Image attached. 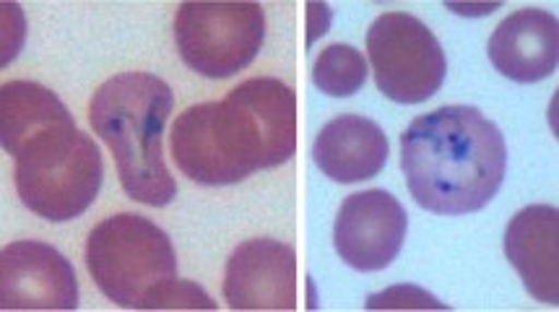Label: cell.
Listing matches in <instances>:
<instances>
[{"instance_id": "cell-1", "label": "cell", "mask_w": 559, "mask_h": 312, "mask_svg": "<svg viewBox=\"0 0 559 312\" xmlns=\"http://www.w3.org/2000/svg\"><path fill=\"white\" fill-rule=\"evenodd\" d=\"M297 152V94L278 79H250L222 101L188 107L173 125V156L198 185H235Z\"/></svg>"}, {"instance_id": "cell-2", "label": "cell", "mask_w": 559, "mask_h": 312, "mask_svg": "<svg viewBox=\"0 0 559 312\" xmlns=\"http://www.w3.org/2000/svg\"><path fill=\"white\" fill-rule=\"evenodd\" d=\"M401 167L414 201L440 216L476 214L508 172L500 128L476 107H440L401 135Z\"/></svg>"}, {"instance_id": "cell-3", "label": "cell", "mask_w": 559, "mask_h": 312, "mask_svg": "<svg viewBox=\"0 0 559 312\" xmlns=\"http://www.w3.org/2000/svg\"><path fill=\"white\" fill-rule=\"evenodd\" d=\"M173 107L175 94L167 81L141 71L107 79L88 101V120L110 146L122 190L154 208L167 206L177 195L162 146Z\"/></svg>"}, {"instance_id": "cell-4", "label": "cell", "mask_w": 559, "mask_h": 312, "mask_svg": "<svg viewBox=\"0 0 559 312\" xmlns=\"http://www.w3.org/2000/svg\"><path fill=\"white\" fill-rule=\"evenodd\" d=\"M102 154L73 120L47 128L16 154L19 199L47 221L76 219L97 201Z\"/></svg>"}, {"instance_id": "cell-5", "label": "cell", "mask_w": 559, "mask_h": 312, "mask_svg": "<svg viewBox=\"0 0 559 312\" xmlns=\"http://www.w3.org/2000/svg\"><path fill=\"white\" fill-rule=\"evenodd\" d=\"M86 268L107 300L143 310L156 289L177 279V255L165 229L152 219L115 214L88 235Z\"/></svg>"}, {"instance_id": "cell-6", "label": "cell", "mask_w": 559, "mask_h": 312, "mask_svg": "<svg viewBox=\"0 0 559 312\" xmlns=\"http://www.w3.org/2000/svg\"><path fill=\"white\" fill-rule=\"evenodd\" d=\"M265 39L261 3L188 0L177 9L175 43L188 68L206 79H229L258 58Z\"/></svg>"}, {"instance_id": "cell-7", "label": "cell", "mask_w": 559, "mask_h": 312, "mask_svg": "<svg viewBox=\"0 0 559 312\" xmlns=\"http://www.w3.org/2000/svg\"><path fill=\"white\" fill-rule=\"evenodd\" d=\"M367 52L380 94L419 105L445 84L448 58L432 29L412 13H383L367 32Z\"/></svg>"}, {"instance_id": "cell-8", "label": "cell", "mask_w": 559, "mask_h": 312, "mask_svg": "<svg viewBox=\"0 0 559 312\" xmlns=\"http://www.w3.org/2000/svg\"><path fill=\"white\" fill-rule=\"evenodd\" d=\"M408 229L406 208L385 190H365L341 203L333 242L346 266L383 271L399 257Z\"/></svg>"}, {"instance_id": "cell-9", "label": "cell", "mask_w": 559, "mask_h": 312, "mask_svg": "<svg viewBox=\"0 0 559 312\" xmlns=\"http://www.w3.org/2000/svg\"><path fill=\"white\" fill-rule=\"evenodd\" d=\"M0 308L76 310L79 281L71 261L52 245L22 240L0 255Z\"/></svg>"}, {"instance_id": "cell-10", "label": "cell", "mask_w": 559, "mask_h": 312, "mask_svg": "<svg viewBox=\"0 0 559 312\" xmlns=\"http://www.w3.org/2000/svg\"><path fill=\"white\" fill-rule=\"evenodd\" d=\"M224 300L231 310L297 308V253L289 242L258 237L242 242L227 261Z\"/></svg>"}, {"instance_id": "cell-11", "label": "cell", "mask_w": 559, "mask_h": 312, "mask_svg": "<svg viewBox=\"0 0 559 312\" xmlns=\"http://www.w3.org/2000/svg\"><path fill=\"white\" fill-rule=\"evenodd\" d=\"M489 60L504 79L536 84L549 79L559 63L557 16L542 9L510 13L489 37Z\"/></svg>"}, {"instance_id": "cell-12", "label": "cell", "mask_w": 559, "mask_h": 312, "mask_svg": "<svg viewBox=\"0 0 559 312\" xmlns=\"http://www.w3.org/2000/svg\"><path fill=\"white\" fill-rule=\"evenodd\" d=\"M504 255L536 302L559 304V212L555 206H526L504 232Z\"/></svg>"}, {"instance_id": "cell-13", "label": "cell", "mask_w": 559, "mask_h": 312, "mask_svg": "<svg viewBox=\"0 0 559 312\" xmlns=\"http://www.w3.org/2000/svg\"><path fill=\"white\" fill-rule=\"evenodd\" d=\"M312 159L325 178L352 185L383 172L388 165V139L383 128L365 115H338L318 133Z\"/></svg>"}, {"instance_id": "cell-14", "label": "cell", "mask_w": 559, "mask_h": 312, "mask_svg": "<svg viewBox=\"0 0 559 312\" xmlns=\"http://www.w3.org/2000/svg\"><path fill=\"white\" fill-rule=\"evenodd\" d=\"M71 112L50 89L34 81H11L0 89V144L16 156L34 135L68 123Z\"/></svg>"}, {"instance_id": "cell-15", "label": "cell", "mask_w": 559, "mask_h": 312, "mask_svg": "<svg viewBox=\"0 0 559 312\" xmlns=\"http://www.w3.org/2000/svg\"><path fill=\"white\" fill-rule=\"evenodd\" d=\"M367 81V60L357 47L331 45L316 58L312 84L329 97H354Z\"/></svg>"}, {"instance_id": "cell-16", "label": "cell", "mask_w": 559, "mask_h": 312, "mask_svg": "<svg viewBox=\"0 0 559 312\" xmlns=\"http://www.w3.org/2000/svg\"><path fill=\"white\" fill-rule=\"evenodd\" d=\"M143 310H216V302L190 281H169L148 297Z\"/></svg>"}, {"instance_id": "cell-17", "label": "cell", "mask_w": 559, "mask_h": 312, "mask_svg": "<svg viewBox=\"0 0 559 312\" xmlns=\"http://www.w3.org/2000/svg\"><path fill=\"white\" fill-rule=\"evenodd\" d=\"M370 310H404V308H435V310H445V304H440L435 297H429L427 291H421L417 287H393L383 291V295H374L367 302Z\"/></svg>"}, {"instance_id": "cell-18", "label": "cell", "mask_w": 559, "mask_h": 312, "mask_svg": "<svg viewBox=\"0 0 559 312\" xmlns=\"http://www.w3.org/2000/svg\"><path fill=\"white\" fill-rule=\"evenodd\" d=\"M331 26V9L325 3H308V45H316Z\"/></svg>"}]
</instances>
